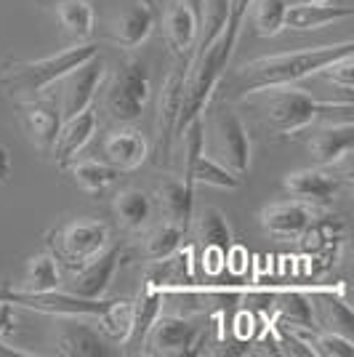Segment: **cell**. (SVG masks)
Segmentation results:
<instances>
[{"label":"cell","instance_id":"obj_5","mask_svg":"<svg viewBox=\"0 0 354 357\" xmlns=\"http://www.w3.org/2000/svg\"><path fill=\"white\" fill-rule=\"evenodd\" d=\"M45 238L51 256L75 272L109 245V227L99 219H75L59 227L56 232H48Z\"/></svg>","mask_w":354,"mask_h":357},{"label":"cell","instance_id":"obj_40","mask_svg":"<svg viewBox=\"0 0 354 357\" xmlns=\"http://www.w3.org/2000/svg\"><path fill=\"white\" fill-rule=\"evenodd\" d=\"M141 6H147V8H155V0H139Z\"/></svg>","mask_w":354,"mask_h":357},{"label":"cell","instance_id":"obj_16","mask_svg":"<svg viewBox=\"0 0 354 357\" xmlns=\"http://www.w3.org/2000/svg\"><path fill=\"white\" fill-rule=\"evenodd\" d=\"M354 11L349 6H333L330 0H307V3H295L288 6L285 11V27L295 32L323 30L333 22L341 19H352Z\"/></svg>","mask_w":354,"mask_h":357},{"label":"cell","instance_id":"obj_27","mask_svg":"<svg viewBox=\"0 0 354 357\" xmlns=\"http://www.w3.org/2000/svg\"><path fill=\"white\" fill-rule=\"evenodd\" d=\"M64 171H70V176L72 181L80 187V190H86V192H104L109 184H115L120 176L118 168H112L109 163H96V160H72V163L67 165Z\"/></svg>","mask_w":354,"mask_h":357},{"label":"cell","instance_id":"obj_8","mask_svg":"<svg viewBox=\"0 0 354 357\" xmlns=\"http://www.w3.org/2000/svg\"><path fill=\"white\" fill-rule=\"evenodd\" d=\"M184 80H187V67L168 75L162 83L160 102H157V120H155V163L168 165L174 155V139H176V123L181 112V99H184Z\"/></svg>","mask_w":354,"mask_h":357},{"label":"cell","instance_id":"obj_26","mask_svg":"<svg viewBox=\"0 0 354 357\" xmlns=\"http://www.w3.org/2000/svg\"><path fill=\"white\" fill-rule=\"evenodd\" d=\"M115 213L125 229H144L152 219V200L141 190H123L115 195Z\"/></svg>","mask_w":354,"mask_h":357},{"label":"cell","instance_id":"obj_38","mask_svg":"<svg viewBox=\"0 0 354 357\" xmlns=\"http://www.w3.org/2000/svg\"><path fill=\"white\" fill-rule=\"evenodd\" d=\"M8 176H11V155L6 147H0V184H6Z\"/></svg>","mask_w":354,"mask_h":357},{"label":"cell","instance_id":"obj_32","mask_svg":"<svg viewBox=\"0 0 354 357\" xmlns=\"http://www.w3.org/2000/svg\"><path fill=\"white\" fill-rule=\"evenodd\" d=\"M197 240L203 245H219V248H229L232 245V229L229 222L219 208L208 206L200 211L197 216Z\"/></svg>","mask_w":354,"mask_h":357},{"label":"cell","instance_id":"obj_3","mask_svg":"<svg viewBox=\"0 0 354 357\" xmlns=\"http://www.w3.org/2000/svg\"><path fill=\"white\" fill-rule=\"evenodd\" d=\"M266 93L264 102V120L266 126L280 136H295L311 126L317 118L339 112V109H352V102H317L307 91L291 89V86H277V89L261 91Z\"/></svg>","mask_w":354,"mask_h":357},{"label":"cell","instance_id":"obj_30","mask_svg":"<svg viewBox=\"0 0 354 357\" xmlns=\"http://www.w3.org/2000/svg\"><path fill=\"white\" fill-rule=\"evenodd\" d=\"M56 16L64 32L72 35L75 40H86L93 35V8L88 0H59Z\"/></svg>","mask_w":354,"mask_h":357},{"label":"cell","instance_id":"obj_33","mask_svg":"<svg viewBox=\"0 0 354 357\" xmlns=\"http://www.w3.org/2000/svg\"><path fill=\"white\" fill-rule=\"evenodd\" d=\"M253 24L256 35L261 38H275L285 30V11L288 0H253Z\"/></svg>","mask_w":354,"mask_h":357},{"label":"cell","instance_id":"obj_25","mask_svg":"<svg viewBox=\"0 0 354 357\" xmlns=\"http://www.w3.org/2000/svg\"><path fill=\"white\" fill-rule=\"evenodd\" d=\"M61 285L59 278V264L51 253H38L32 256L24 267V275H22V283H19V291H30V294H38V291H54Z\"/></svg>","mask_w":354,"mask_h":357},{"label":"cell","instance_id":"obj_22","mask_svg":"<svg viewBox=\"0 0 354 357\" xmlns=\"http://www.w3.org/2000/svg\"><path fill=\"white\" fill-rule=\"evenodd\" d=\"M54 352L64 357H107L112 349H107L102 336L88 326H72L64 323L54 339Z\"/></svg>","mask_w":354,"mask_h":357},{"label":"cell","instance_id":"obj_23","mask_svg":"<svg viewBox=\"0 0 354 357\" xmlns=\"http://www.w3.org/2000/svg\"><path fill=\"white\" fill-rule=\"evenodd\" d=\"M162 298H165V294H162L160 285L149 283L147 278H144V285H141L139 296L133 298V328L128 342H125L128 347H133V352H141L149 326L162 312Z\"/></svg>","mask_w":354,"mask_h":357},{"label":"cell","instance_id":"obj_14","mask_svg":"<svg viewBox=\"0 0 354 357\" xmlns=\"http://www.w3.org/2000/svg\"><path fill=\"white\" fill-rule=\"evenodd\" d=\"M314 224V211L298 200H282L272 203L261 211V227L266 235L277 240H295L307 235Z\"/></svg>","mask_w":354,"mask_h":357},{"label":"cell","instance_id":"obj_18","mask_svg":"<svg viewBox=\"0 0 354 357\" xmlns=\"http://www.w3.org/2000/svg\"><path fill=\"white\" fill-rule=\"evenodd\" d=\"M162 30L176 56L192 54L194 40H197V16L184 0H174L168 6V11L162 16Z\"/></svg>","mask_w":354,"mask_h":357},{"label":"cell","instance_id":"obj_35","mask_svg":"<svg viewBox=\"0 0 354 357\" xmlns=\"http://www.w3.org/2000/svg\"><path fill=\"white\" fill-rule=\"evenodd\" d=\"M16 333V307L11 301L0 298V342L11 344Z\"/></svg>","mask_w":354,"mask_h":357},{"label":"cell","instance_id":"obj_4","mask_svg":"<svg viewBox=\"0 0 354 357\" xmlns=\"http://www.w3.org/2000/svg\"><path fill=\"white\" fill-rule=\"evenodd\" d=\"M149 99V73L133 54L123 56L104 91V112L115 123H136Z\"/></svg>","mask_w":354,"mask_h":357},{"label":"cell","instance_id":"obj_15","mask_svg":"<svg viewBox=\"0 0 354 357\" xmlns=\"http://www.w3.org/2000/svg\"><path fill=\"white\" fill-rule=\"evenodd\" d=\"M93 131H96V115L91 107L72 115V118H64L59 126V134H56V142H54L48 155H54L59 168H67L77 158V152L91 142Z\"/></svg>","mask_w":354,"mask_h":357},{"label":"cell","instance_id":"obj_21","mask_svg":"<svg viewBox=\"0 0 354 357\" xmlns=\"http://www.w3.org/2000/svg\"><path fill=\"white\" fill-rule=\"evenodd\" d=\"M160 208H162V219L165 222H174L178 224L184 232L192 227L194 219V187L187 184L184 178H168L162 181L160 190Z\"/></svg>","mask_w":354,"mask_h":357},{"label":"cell","instance_id":"obj_10","mask_svg":"<svg viewBox=\"0 0 354 357\" xmlns=\"http://www.w3.org/2000/svg\"><path fill=\"white\" fill-rule=\"evenodd\" d=\"M104 73H107V64L104 59L96 54L91 56L88 61H83L80 67H75L70 73L61 77V102H59V112L61 120L72 118L77 112L88 109L93 96H96V89L104 80Z\"/></svg>","mask_w":354,"mask_h":357},{"label":"cell","instance_id":"obj_28","mask_svg":"<svg viewBox=\"0 0 354 357\" xmlns=\"http://www.w3.org/2000/svg\"><path fill=\"white\" fill-rule=\"evenodd\" d=\"M96 323H99V331L109 342L125 344L133 328V301H128V298H112L109 307L96 317Z\"/></svg>","mask_w":354,"mask_h":357},{"label":"cell","instance_id":"obj_13","mask_svg":"<svg viewBox=\"0 0 354 357\" xmlns=\"http://www.w3.org/2000/svg\"><path fill=\"white\" fill-rule=\"evenodd\" d=\"M123 248H104L99 256H93L88 264H83L80 269L72 272V280L67 285V291L75 296L83 298H102L107 294V288L112 283L118 264L123 261Z\"/></svg>","mask_w":354,"mask_h":357},{"label":"cell","instance_id":"obj_36","mask_svg":"<svg viewBox=\"0 0 354 357\" xmlns=\"http://www.w3.org/2000/svg\"><path fill=\"white\" fill-rule=\"evenodd\" d=\"M235 336L240 342H251L256 336V314L251 310H240L235 317Z\"/></svg>","mask_w":354,"mask_h":357},{"label":"cell","instance_id":"obj_29","mask_svg":"<svg viewBox=\"0 0 354 357\" xmlns=\"http://www.w3.org/2000/svg\"><path fill=\"white\" fill-rule=\"evenodd\" d=\"M190 181L192 184H208V187H219V190H240L243 187V176H237L235 171H229L226 165L213 160L206 155V149L197 155L190 171Z\"/></svg>","mask_w":354,"mask_h":357},{"label":"cell","instance_id":"obj_37","mask_svg":"<svg viewBox=\"0 0 354 357\" xmlns=\"http://www.w3.org/2000/svg\"><path fill=\"white\" fill-rule=\"evenodd\" d=\"M226 269L235 272V275H243L248 269V251L243 245H229L226 248Z\"/></svg>","mask_w":354,"mask_h":357},{"label":"cell","instance_id":"obj_24","mask_svg":"<svg viewBox=\"0 0 354 357\" xmlns=\"http://www.w3.org/2000/svg\"><path fill=\"white\" fill-rule=\"evenodd\" d=\"M152 267L147 272V280L160 285L162 291L168 288H178V285H192L194 283V261L192 248H176L171 256H165L160 261H149Z\"/></svg>","mask_w":354,"mask_h":357},{"label":"cell","instance_id":"obj_2","mask_svg":"<svg viewBox=\"0 0 354 357\" xmlns=\"http://www.w3.org/2000/svg\"><path fill=\"white\" fill-rule=\"evenodd\" d=\"M99 54V45L96 43H77L64 48L54 56H45V59H32V61H8L3 67L0 75V83L3 89L8 91L11 96H38L43 89L59 83L64 75L80 67L83 61H88L91 56Z\"/></svg>","mask_w":354,"mask_h":357},{"label":"cell","instance_id":"obj_6","mask_svg":"<svg viewBox=\"0 0 354 357\" xmlns=\"http://www.w3.org/2000/svg\"><path fill=\"white\" fill-rule=\"evenodd\" d=\"M210 158L243 176L251 168V136L245 123L229 107L210 115Z\"/></svg>","mask_w":354,"mask_h":357},{"label":"cell","instance_id":"obj_7","mask_svg":"<svg viewBox=\"0 0 354 357\" xmlns=\"http://www.w3.org/2000/svg\"><path fill=\"white\" fill-rule=\"evenodd\" d=\"M0 298L11 301L16 310H32V312L40 314H51V317H99V314L109 307L107 298H83L75 296L70 291H38V294H30V291H0Z\"/></svg>","mask_w":354,"mask_h":357},{"label":"cell","instance_id":"obj_12","mask_svg":"<svg viewBox=\"0 0 354 357\" xmlns=\"http://www.w3.org/2000/svg\"><path fill=\"white\" fill-rule=\"evenodd\" d=\"M19 118H22V128L30 139V144L38 152L48 155L54 142H56V134H59L61 126V112L59 105L54 99H38L32 96L27 102L19 105Z\"/></svg>","mask_w":354,"mask_h":357},{"label":"cell","instance_id":"obj_1","mask_svg":"<svg viewBox=\"0 0 354 357\" xmlns=\"http://www.w3.org/2000/svg\"><path fill=\"white\" fill-rule=\"evenodd\" d=\"M354 43L341 40L333 45H317V48H301V51H288V54H275V56H261L243 67H237L232 75H224V99H243L251 93H261L266 89L277 86H293L309 75L323 73L333 61L352 56Z\"/></svg>","mask_w":354,"mask_h":357},{"label":"cell","instance_id":"obj_31","mask_svg":"<svg viewBox=\"0 0 354 357\" xmlns=\"http://www.w3.org/2000/svg\"><path fill=\"white\" fill-rule=\"evenodd\" d=\"M181 240H184V229H181L178 224L162 222L147 235L141 256H144L147 261H160L165 256H171L176 248H181Z\"/></svg>","mask_w":354,"mask_h":357},{"label":"cell","instance_id":"obj_20","mask_svg":"<svg viewBox=\"0 0 354 357\" xmlns=\"http://www.w3.org/2000/svg\"><path fill=\"white\" fill-rule=\"evenodd\" d=\"M354 147V126L352 120H344V123H333L323 128L320 134L311 139V155H314V163L317 165H336L341 163Z\"/></svg>","mask_w":354,"mask_h":357},{"label":"cell","instance_id":"obj_9","mask_svg":"<svg viewBox=\"0 0 354 357\" xmlns=\"http://www.w3.org/2000/svg\"><path fill=\"white\" fill-rule=\"evenodd\" d=\"M200 339V326L181 314H157L149 326L141 352L147 355H187Z\"/></svg>","mask_w":354,"mask_h":357},{"label":"cell","instance_id":"obj_19","mask_svg":"<svg viewBox=\"0 0 354 357\" xmlns=\"http://www.w3.org/2000/svg\"><path fill=\"white\" fill-rule=\"evenodd\" d=\"M149 144L147 139L139 134L136 128H123L115 134L107 136L104 142V155H107V163L118 171H133L147 160Z\"/></svg>","mask_w":354,"mask_h":357},{"label":"cell","instance_id":"obj_11","mask_svg":"<svg viewBox=\"0 0 354 357\" xmlns=\"http://www.w3.org/2000/svg\"><path fill=\"white\" fill-rule=\"evenodd\" d=\"M282 187L298 203H307L311 208H323L339 197L344 178L336 174H328L323 168H301V171L288 174Z\"/></svg>","mask_w":354,"mask_h":357},{"label":"cell","instance_id":"obj_34","mask_svg":"<svg viewBox=\"0 0 354 357\" xmlns=\"http://www.w3.org/2000/svg\"><path fill=\"white\" fill-rule=\"evenodd\" d=\"M203 269L210 278H219L226 269V248L219 245H203Z\"/></svg>","mask_w":354,"mask_h":357},{"label":"cell","instance_id":"obj_39","mask_svg":"<svg viewBox=\"0 0 354 357\" xmlns=\"http://www.w3.org/2000/svg\"><path fill=\"white\" fill-rule=\"evenodd\" d=\"M190 8L194 11V16H197V22H200V11H203V0H184Z\"/></svg>","mask_w":354,"mask_h":357},{"label":"cell","instance_id":"obj_17","mask_svg":"<svg viewBox=\"0 0 354 357\" xmlns=\"http://www.w3.org/2000/svg\"><path fill=\"white\" fill-rule=\"evenodd\" d=\"M155 27V14L152 8L141 6L139 0L128 6L123 14H118L109 24V40L125 51H133L136 45H141L149 38V32Z\"/></svg>","mask_w":354,"mask_h":357}]
</instances>
